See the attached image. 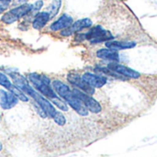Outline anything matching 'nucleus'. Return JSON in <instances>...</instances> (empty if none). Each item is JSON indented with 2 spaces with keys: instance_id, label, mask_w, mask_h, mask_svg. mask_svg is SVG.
Here are the masks:
<instances>
[{
  "instance_id": "nucleus-1",
  "label": "nucleus",
  "mask_w": 157,
  "mask_h": 157,
  "mask_svg": "<svg viewBox=\"0 0 157 157\" xmlns=\"http://www.w3.org/2000/svg\"><path fill=\"white\" fill-rule=\"evenodd\" d=\"M29 80L30 81L34 88L38 90L45 98L51 100L57 98L55 91L51 87V80L48 76L44 75L32 73L29 75Z\"/></svg>"
},
{
  "instance_id": "nucleus-2",
  "label": "nucleus",
  "mask_w": 157,
  "mask_h": 157,
  "mask_svg": "<svg viewBox=\"0 0 157 157\" xmlns=\"http://www.w3.org/2000/svg\"><path fill=\"white\" fill-rule=\"evenodd\" d=\"M31 9H32V5L28 4V3L21 5V6H17L10 9L6 13H5L3 15V17H1V20L6 24H12V23L17 21L19 18L29 14Z\"/></svg>"
},
{
  "instance_id": "nucleus-3",
  "label": "nucleus",
  "mask_w": 157,
  "mask_h": 157,
  "mask_svg": "<svg viewBox=\"0 0 157 157\" xmlns=\"http://www.w3.org/2000/svg\"><path fill=\"white\" fill-rule=\"evenodd\" d=\"M86 40H88L91 41V43H98L102 41H108L113 40V35L108 31L105 30L101 26H96L93 29H91L88 32L85 33Z\"/></svg>"
},
{
  "instance_id": "nucleus-4",
  "label": "nucleus",
  "mask_w": 157,
  "mask_h": 157,
  "mask_svg": "<svg viewBox=\"0 0 157 157\" xmlns=\"http://www.w3.org/2000/svg\"><path fill=\"white\" fill-rule=\"evenodd\" d=\"M72 91L85 104V106L86 107V109L89 111H91L92 113H99L101 111V106L90 95H88V94H86V93H85V92L77 89V88H75Z\"/></svg>"
},
{
  "instance_id": "nucleus-5",
  "label": "nucleus",
  "mask_w": 157,
  "mask_h": 157,
  "mask_svg": "<svg viewBox=\"0 0 157 157\" xmlns=\"http://www.w3.org/2000/svg\"><path fill=\"white\" fill-rule=\"evenodd\" d=\"M93 24L92 20L90 18H83V19H79L75 22H74L70 27L63 29L61 31V35L63 36V37H68V36H71L73 35L74 33H76V32H79L81 31L82 29H86V28H89L91 27Z\"/></svg>"
},
{
  "instance_id": "nucleus-6",
  "label": "nucleus",
  "mask_w": 157,
  "mask_h": 157,
  "mask_svg": "<svg viewBox=\"0 0 157 157\" xmlns=\"http://www.w3.org/2000/svg\"><path fill=\"white\" fill-rule=\"evenodd\" d=\"M67 80L79 89L83 90V92L88 94V95H93L95 93V89L93 86H91L88 83H86L80 75L76 74H69L67 76Z\"/></svg>"
},
{
  "instance_id": "nucleus-7",
  "label": "nucleus",
  "mask_w": 157,
  "mask_h": 157,
  "mask_svg": "<svg viewBox=\"0 0 157 157\" xmlns=\"http://www.w3.org/2000/svg\"><path fill=\"white\" fill-rule=\"evenodd\" d=\"M64 100L79 115H81V116H87L88 115V109H86V107L85 106V104L73 93V91H72V93Z\"/></svg>"
},
{
  "instance_id": "nucleus-8",
  "label": "nucleus",
  "mask_w": 157,
  "mask_h": 157,
  "mask_svg": "<svg viewBox=\"0 0 157 157\" xmlns=\"http://www.w3.org/2000/svg\"><path fill=\"white\" fill-rule=\"evenodd\" d=\"M18 98L10 91L0 90V106L4 109H9L17 104Z\"/></svg>"
},
{
  "instance_id": "nucleus-9",
  "label": "nucleus",
  "mask_w": 157,
  "mask_h": 157,
  "mask_svg": "<svg viewBox=\"0 0 157 157\" xmlns=\"http://www.w3.org/2000/svg\"><path fill=\"white\" fill-rule=\"evenodd\" d=\"M108 68H109L110 70L120 74V75H125L129 78H139L140 77V74L129 67H126L124 65H121V64H118L116 63H111L108 65Z\"/></svg>"
},
{
  "instance_id": "nucleus-10",
  "label": "nucleus",
  "mask_w": 157,
  "mask_h": 157,
  "mask_svg": "<svg viewBox=\"0 0 157 157\" xmlns=\"http://www.w3.org/2000/svg\"><path fill=\"white\" fill-rule=\"evenodd\" d=\"M74 23L73 17H70L69 15L63 14L56 21L51 24L50 29L52 31H58V30H63L68 27H70Z\"/></svg>"
},
{
  "instance_id": "nucleus-11",
  "label": "nucleus",
  "mask_w": 157,
  "mask_h": 157,
  "mask_svg": "<svg viewBox=\"0 0 157 157\" xmlns=\"http://www.w3.org/2000/svg\"><path fill=\"white\" fill-rule=\"evenodd\" d=\"M82 78L88 83L91 86L93 87H97V88H100L103 86L106 85L107 83V78L101 75H94L91 73H86L82 75Z\"/></svg>"
},
{
  "instance_id": "nucleus-12",
  "label": "nucleus",
  "mask_w": 157,
  "mask_h": 157,
  "mask_svg": "<svg viewBox=\"0 0 157 157\" xmlns=\"http://www.w3.org/2000/svg\"><path fill=\"white\" fill-rule=\"evenodd\" d=\"M97 56L103 60H109L115 63L120 61V55L116 50L112 49H101L97 52Z\"/></svg>"
},
{
  "instance_id": "nucleus-13",
  "label": "nucleus",
  "mask_w": 157,
  "mask_h": 157,
  "mask_svg": "<svg viewBox=\"0 0 157 157\" xmlns=\"http://www.w3.org/2000/svg\"><path fill=\"white\" fill-rule=\"evenodd\" d=\"M106 46L109 49L112 50H124L131 49L136 46V42L134 41H121V40H108L106 41Z\"/></svg>"
},
{
  "instance_id": "nucleus-14",
  "label": "nucleus",
  "mask_w": 157,
  "mask_h": 157,
  "mask_svg": "<svg viewBox=\"0 0 157 157\" xmlns=\"http://www.w3.org/2000/svg\"><path fill=\"white\" fill-rule=\"evenodd\" d=\"M52 87H53L55 93H57L63 99H65L72 93V90L69 88V86L67 85H65L64 83H63L62 81L54 80V81H52Z\"/></svg>"
},
{
  "instance_id": "nucleus-15",
  "label": "nucleus",
  "mask_w": 157,
  "mask_h": 157,
  "mask_svg": "<svg viewBox=\"0 0 157 157\" xmlns=\"http://www.w3.org/2000/svg\"><path fill=\"white\" fill-rule=\"evenodd\" d=\"M49 20H50V16L46 11L39 12L35 15V17L32 21V27L35 29H40L48 23Z\"/></svg>"
},
{
  "instance_id": "nucleus-16",
  "label": "nucleus",
  "mask_w": 157,
  "mask_h": 157,
  "mask_svg": "<svg viewBox=\"0 0 157 157\" xmlns=\"http://www.w3.org/2000/svg\"><path fill=\"white\" fill-rule=\"evenodd\" d=\"M61 6H62V0H52V2L50 4L46 11L50 16V19L53 18L59 13Z\"/></svg>"
},
{
  "instance_id": "nucleus-17",
  "label": "nucleus",
  "mask_w": 157,
  "mask_h": 157,
  "mask_svg": "<svg viewBox=\"0 0 157 157\" xmlns=\"http://www.w3.org/2000/svg\"><path fill=\"white\" fill-rule=\"evenodd\" d=\"M8 91H10L11 93H13L18 99H20V100H22V101H24V102H27V101H29V98H28V97L24 94V92L20 89V88H18L16 85H11V86L8 88Z\"/></svg>"
},
{
  "instance_id": "nucleus-18",
  "label": "nucleus",
  "mask_w": 157,
  "mask_h": 157,
  "mask_svg": "<svg viewBox=\"0 0 157 157\" xmlns=\"http://www.w3.org/2000/svg\"><path fill=\"white\" fill-rule=\"evenodd\" d=\"M52 103L53 105H55L57 108H59V109H60L61 110H63V111H67V110H68V107H67L66 103L63 102L62 99H60L58 97L55 98H53V99H52Z\"/></svg>"
},
{
  "instance_id": "nucleus-19",
  "label": "nucleus",
  "mask_w": 157,
  "mask_h": 157,
  "mask_svg": "<svg viewBox=\"0 0 157 157\" xmlns=\"http://www.w3.org/2000/svg\"><path fill=\"white\" fill-rule=\"evenodd\" d=\"M52 119L55 121V123L58 124L59 126H63L66 123V120H65L64 116L63 115V113H61L59 111H56V113H55V115L53 116Z\"/></svg>"
},
{
  "instance_id": "nucleus-20",
  "label": "nucleus",
  "mask_w": 157,
  "mask_h": 157,
  "mask_svg": "<svg viewBox=\"0 0 157 157\" xmlns=\"http://www.w3.org/2000/svg\"><path fill=\"white\" fill-rule=\"evenodd\" d=\"M12 83L10 82V80L8 79V77L4 75L3 73H0V86H4L5 88H6L8 90V88L11 86Z\"/></svg>"
},
{
  "instance_id": "nucleus-21",
  "label": "nucleus",
  "mask_w": 157,
  "mask_h": 157,
  "mask_svg": "<svg viewBox=\"0 0 157 157\" xmlns=\"http://www.w3.org/2000/svg\"><path fill=\"white\" fill-rule=\"evenodd\" d=\"M12 0H0V14L5 12L9 6Z\"/></svg>"
},
{
  "instance_id": "nucleus-22",
  "label": "nucleus",
  "mask_w": 157,
  "mask_h": 157,
  "mask_svg": "<svg viewBox=\"0 0 157 157\" xmlns=\"http://www.w3.org/2000/svg\"><path fill=\"white\" fill-rule=\"evenodd\" d=\"M42 6H43V1H42V0H38V1H36V2L32 5V9H31L30 12H34V13L39 12L40 9L42 7Z\"/></svg>"
},
{
  "instance_id": "nucleus-23",
  "label": "nucleus",
  "mask_w": 157,
  "mask_h": 157,
  "mask_svg": "<svg viewBox=\"0 0 157 157\" xmlns=\"http://www.w3.org/2000/svg\"><path fill=\"white\" fill-rule=\"evenodd\" d=\"M29 0H14V5L16 6H21V5H24V4H27Z\"/></svg>"
},
{
  "instance_id": "nucleus-24",
  "label": "nucleus",
  "mask_w": 157,
  "mask_h": 157,
  "mask_svg": "<svg viewBox=\"0 0 157 157\" xmlns=\"http://www.w3.org/2000/svg\"><path fill=\"white\" fill-rule=\"evenodd\" d=\"M2 148H3V145H2V144L0 143V151L2 150Z\"/></svg>"
}]
</instances>
